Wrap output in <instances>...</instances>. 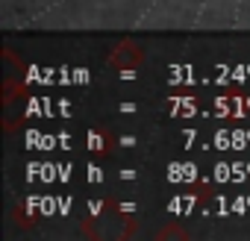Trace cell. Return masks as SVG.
<instances>
[{
    "label": "cell",
    "mask_w": 250,
    "mask_h": 241,
    "mask_svg": "<svg viewBox=\"0 0 250 241\" xmlns=\"http://www.w3.org/2000/svg\"><path fill=\"white\" fill-rule=\"evenodd\" d=\"M142 62H145V53H142V47L133 44V41H121V44L112 50V65H115V68H139Z\"/></svg>",
    "instance_id": "obj_1"
}]
</instances>
